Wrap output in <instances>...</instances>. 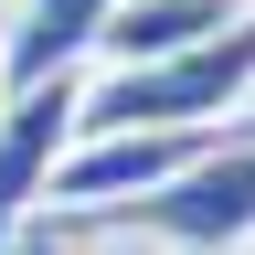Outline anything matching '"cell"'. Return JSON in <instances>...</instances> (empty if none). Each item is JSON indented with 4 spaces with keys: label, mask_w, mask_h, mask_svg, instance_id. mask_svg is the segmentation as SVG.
Returning a JSON list of instances; mask_svg holds the SVG:
<instances>
[{
    "label": "cell",
    "mask_w": 255,
    "mask_h": 255,
    "mask_svg": "<svg viewBox=\"0 0 255 255\" xmlns=\"http://www.w3.org/2000/svg\"><path fill=\"white\" fill-rule=\"evenodd\" d=\"M107 11L117 0H11L0 11V75L21 85H53V75H85L96 43H107Z\"/></svg>",
    "instance_id": "4"
},
{
    "label": "cell",
    "mask_w": 255,
    "mask_h": 255,
    "mask_svg": "<svg viewBox=\"0 0 255 255\" xmlns=\"http://www.w3.org/2000/svg\"><path fill=\"white\" fill-rule=\"evenodd\" d=\"M128 223H149L181 255H245L255 245V138H213L170 191H149Z\"/></svg>",
    "instance_id": "2"
},
{
    "label": "cell",
    "mask_w": 255,
    "mask_h": 255,
    "mask_svg": "<svg viewBox=\"0 0 255 255\" xmlns=\"http://www.w3.org/2000/svg\"><path fill=\"white\" fill-rule=\"evenodd\" d=\"M0 107H11V75H0Z\"/></svg>",
    "instance_id": "6"
},
{
    "label": "cell",
    "mask_w": 255,
    "mask_h": 255,
    "mask_svg": "<svg viewBox=\"0 0 255 255\" xmlns=\"http://www.w3.org/2000/svg\"><path fill=\"white\" fill-rule=\"evenodd\" d=\"M0 11H11V0H0Z\"/></svg>",
    "instance_id": "7"
},
{
    "label": "cell",
    "mask_w": 255,
    "mask_h": 255,
    "mask_svg": "<svg viewBox=\"0 0 255 255\" xmlns=\"http://www.w3.org/2000/svg\"><path fill=\"white\" fill-rule=\"evenodd\" d=\"M75 107H85V75H53V85H21L0 107V255H21L32 213L53 191V159L75 149Z\"/></svg>",
    "instance_id": "3"
},
{
    "label": "cell",
    "mask_w": 255,
    "mask_h": 255,
    "mask_svg": "<svg viewBox=\"0 0 255 255\" xmlns=\"http://www.w3.org/2000/svg\"><path fill=\"white\" fill-rule=\"evenodd\" d=\"M255 107V11H234L223 32L181 53H149V64H96L85 75V107H75V138L96 128H213Z\"/></svg>",
    "instance_id": "1"
},
{
    "label": "cell",
    "mask_w": 255,
    "mask_h": 255,
    "mask_svg": "<svg viewBox=\"0 0 255 255\" xmlns=\"http://www.w3.org/2000/svg\"><path fill=\"white\" fill-rule=\"evenodd\" d=\"M245 255H255V245H245Z\"/></svg>",
    "instance_id": "8"
},
{
    "label": "cell",
    "mask_w": 255,
    "mask_h": 255,
    "mask_svg": "<svg viewBox=\"0 0 255 255\" xmlns=\"http://www.w3.org/2000/svg\"><path fill=\"white\" fill-rule=\"evenodd\" d=\"M234 11H255V0H117V11H107V43H96V64L181 53V43H202V32H223ZM96 64H85V75H96Z\"/></svg>",
    "instance_id": "5"
}]
</instances>
